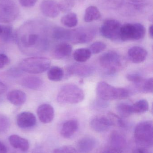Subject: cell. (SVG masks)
Here are the masks:
<instances>
[{"mask_svg":"<svg viewBox=\"0 0 153 153\" xmlns=\"http://www.w3.org/2000/svg\"><path fill=\"white\" fill-rule=\"evenodd\" d=\"M7 87L3 83L0 81V95L4 93L7 91Z\"/></svg>","mask_w":153,"mask_h":153,"instance_id":"obj_43","label":"cell"},{"mask_svg":"<svg viewBox=\"0 0 153 153\" xmlns=\"http://www.w3.org/2000/svg\"><path fill=\"white\" fill-rule=\"evenodd\" d=\"M60 10L63 12L70 11L74 5L72 0H65L61 3H59Z\"/></svg>","mask_w":153,"mask_h":153,"instance_id":"obj_37","label":"cell"},{"mask_svg":"<svg viewBox=\"0 0 153 153\" xmlns=\"http://www.w3.org/2000/svg\"><path fill=\"white\" fill-rule=\"evenodd\" d=\"M134 153H149L146 148L144 147H140L135 150Z\"/></svg>","mask_w":153,"mask_h":153,"instance_id":"obj_44","label":"cell"},{"mask_svg":"<svg viewBox=\"0 0 153 153\" xmlns=\"http://www.w3.org/2000/svg\"><path fill=\"white\" fill-rule=\"evenodd\" d=\"M95 145V139L90 137H85L78 141L77 149L80 152L89 153L94 149Z\"/></svg>","mask_w":153,"mask_h":153,"instance_id":"obj_21","label":"cell"},{"mask_svg":"<svg viewBox=\"0 0 153 153\" xmlns=\"http://www.w3.org/2000/svg\"><path fill=\"white\" fill-rule=\"evenodd\" d=\"M7 99L13 105L20 106L26 102L27 95L24 92L21 90H14L8 93Z\"/></svg>","mask_w":153,"mask_h":153,"instance_id":"obj_18","label":"cell"},{"mask_svg":"<svg viewBox=\"0 0 153 153\" xmlns=\"http://www.w3.org/2000/svg\"><path fill=\"white\" fill-rule=\"evenodd\" d=\"M101 66L109 74H114L122 66L120 55L116 52L110 51L102 55L99 59Z\"/></svg>","mask_w":153,"mask_h":153,"instance_id":"obj_6","label":"cell"},{"mask_svg":"<svg viewBox=\"0 0 153 153\" xmlns=\"http://www.w3.org/2000/svg\"><path fill=\"white\" fill-rule=\"evenodd\" d=\"M84 98V92L80 87L75 85L67 84L60 89L57 101L61 104H77L82 101Z\"/></svg>","mask_w":153,"mask_h":153,"instance_id":"obj_2","label":"cell"},{"mask_svg":"<svg viewBox=\"0 0 153 153\" xmlns=\"http://www.w3.org/2000/svg\"><path fill=\"white\" fill-rule=\"evenodd\" d=\"M127 79L128 81L132 82L137 85L140 83L144 80L143 76L137 74H129L126 76Z\"/></svg>","mask_w":153,"mask_h":153,"instance_id":"obj_38","label":"cell"},{"mask_svg":"<svg viewBox=\"0 0 153 153\" xmlns=\"http://www.w3.org/2000/svg\"><path fill=\"white\" fill-rule=\"evenodd\" d=\"M19 10L15 3L5 0L0 3V22L9 23L18 17Z\"/></svg>","mask_w":153,"mask_h":153,"instance_id":"obj_7","label":"cell"},{"mask_svg":"<svg viewBox=\"0 0 153 153\" xmlns=\"http://www.w3.org/2000/svg\"><path fill=\"white\" fill-rule=\"evenodd\" d=\"M72 50L71 45L66 43L58 44L54 48L52 56L55 59H61L70 55Z\"/></svg>","mask_w":153,"mask_h":153,"instance_id":"obj_17","label":"cell"},{"mask_svg":"<svg viewBox=\"0 0 153 153\" xmlns=\"http://www.w3.org/2000/svg\"><path fill=\"white\" fill-rule=\"evenodd\" d=\"M40 8L42 13L50 18H56L61 11L59 3L54 0H43Z\"/></svg>","mask_w":153,"mask_h":153,"instance_id":"obj_11","label":"cell"},{"mask_svg":"<svg viewBox=\"0 0 153 153\" xmlns=\"http://www.w3.org/2000/svg\"><path fill=\"white\" fill-rule=\"evenodd\" d=\"M52 153H77L75 149L72 146H64L55 149Z\"/></svg>","mask_w":153,"mask_h":153,"instance_id":"obj_39","label":"cell"},{"mask_svg":"<svg viewBox=\"0 0 153 153\" xmlns=\"http://www.w3.org/2000/svg\"><path fill=\"white\" fill-rule=\"evenodd\" d=\"M90 126L94 131L101 133L108 130L113 125L108 116H99L92 120Z\"/></svg>","mask_w":153,"mask_h":153,"instance_id":"obj_14","label":"cell"},{"mask_svg":"<svg viewBox=\"0 0 153 153\" xmlns=\"http://www.w3.org/2000/svg\"><path fill=\"white\" fill-rule=\"evenodd\" d=\"M2 31L0 35L1 39L3 42L8 43L13 38V29L9 26H1Z\"/></svg>","mask_w":153,"mask_h":153,"instance_id":"obj_32","label":"cell"},{"mask_svg":"<svg viewBox=\"0 0 153 153\" xmlns=\"http://www.w3.org/2000/svg\"><path fill=\"white\" fill-rule=\"evenodd\" d=\"M116 110L120 116L122 117H128L133 114L131 105L126 103L118 104Z\"/></svg>","mask_w":153,"mask_h":153,"instance_id":"obj_31","label":"cell"},{"mask_svg":"<svg viewBox=\"0 0 153 153\" xmlns=\"http://www.w3.org/2000/svg\"><path fill=\"white\" fill-rule=\"evenodd\" d=\"M122 25L118 21L107 20L104 22L100 28V32L102 36L111 40L119 39V32Z\"/></svg>","mask_w":153,"mask_h":153,"instance_id":"obj_9","label":"cell"},{"mask_svg":"<svg viewBox=\"0 0 153 153\" xmlns=\"http://www.w3.org/2000/svg\"><path fill=\"white\" fill-rule=\"evenodd\" d=\"M78 126V122L77 120H69L65 122L61 128V135L64 138H70L77 131Z\"/></svg>","mask_w":153,"mask_h":153,"instance_id":"obj_19","label":"cell"},{"mask_svg":"<svg viewBox=\"0 0 153 153\" xmlns=\"http://www.w3.org/2000/svg\"><path fill=\"white\" fill-rule=\"evenodd\" d=\"M91 55V53L89 49L83 48L76 49L74 53L73 56L76 62L83 63L88 61Z\"/></svg>","mask_w":153,"mask_h":153,"instance_id":"obj_26","label":"cell"},{"mask_svg":"<svg viewBox=\"0 0 153 153\" xmlns=\"http://www.w3.org/2000/svg\"><path fill=\"white\" fill-rule=\"evenodd\" d=\"M18 41L20 48L23 50L33 48L44 51L48 47V44L42 42L39 35L35 33L23 35Z\"/></svg>","mask_w":153,"mask_h":153,"instance_id":"obj_8","label":"cell"},{"mask_svg":"<svg viewBox=\"0 0 153 153\" xmlns=\"http://www.w3.org/2000/svg\"><path fill=\"white\" fill-rule=\"evenodd\" d=\"M67 72L70 75L86 77L93 73V68L90 66L81 65H74L67 68Z\"/></svg>","mask_w":153,"mask_h":153,"instance_id":"obj_16","label":"cell"},{"mask_svg":"<svg viewBox=\"0 0 153 153\" xmlns=\"http://www.w3.org/2000/svg\"><path fill=\"white\" fill-rule=\"evenodd\" d=\"M133 113L142 114L148 111L149 108V103L146 100H141L131 105Z\"/></svg>","mask_w":153,"mask_h":153,"instance_id":"obj_29","label":"cell"},{"mask_svg":"<svg viewBox=\"0 0 153 153\" xmlns=\"http://www.w3.org/2000/svg\"><path fill=\"white\" fill-rule=\"evenodd\" d=\"M22 85L25 88L33 90H38L42 87L43 82L39 77L28 76L24 77L21 82Z\"/></svg>","mask_w":153,"mask_h":153,"instance_id":"obj_22","label":"cell"},{"mask_svg":"<svg viewBox=\"0 0 153 153\" xmlns=\"http://www.w3.org/2000/svg\"><path fill=\"white\" fill-rule=\"evenodd\" d=\"M134 136L136 142L142 147H152L153 144L152 121L146 120L137 124L135 128Z\"/></svg>","mask_w":153,"mask_h":153,"instance_id":"obj_4","label":"cell"},{"mask_svg":"<svg viewBox=\"0 0 153 153\" xmlns=\"http://www.w3.org/2000/svg\"><path fill=\"white\" fill-rule=\"evenodd\" d=\"M94 36V32L92 30L81 28L70 30V41L74 44H84L92 40Z\"/></svg>","mask_w":153,"mask_h":153,"instance_id":"obj_10","label":"cell"},{"mask_svg":"<svg viewBox=\"0 0 153 153\" xmlns=\"http://www.w3.org/2000/svg\"><path fill=\"white\" fill-rule=\"evenodd\" d=\"M10 144L15 149H19L22 152H26L29 148L28 141L17 135L13 134L9 137Z\"/></svg>","mask_w":153,"mask_h":153,"instance_id":"obj_20","label":"cell"},{"mask_svg":"<svg viewBox=\"0 0 153 153\" xmlns=\"http://www.w3.org/2000/svg\"><path fill=\"white\" fill-rule=\"evenodd\" d=\"M101 18V14L97 7L90 6L85 10L84 21L86 22H90L93 21L98 20Z\"/></svg>","mask_w":153,"mask_h":153,"instance_id":"obj_24","label":"cell"},{"mask_svg":"<svg viewBox=\"0 0 153 153\" xmlns=\"http://www.w3.org/2000/svg\"><path fill=\"white\" fill-rule=\"evenodd\" d=\"M9 57L4 54L0 53V69H3L10 63Z\"/></svg>","mask_w":153,"mask_h":153,"instance_id":"obj_41","label":"cell"},{"mask_svg":"<svg viewBox=\"0 0 153 153\" xmlns=\"http://www.w3.org/2000/svg\"><path fill=\"white\" fill-rule=\"evenodd\" d=\"M37 114L39 119L42 123L48 124L52 122L54 119V111L50 104H41L38 108Z\"/></svg>","mask_w":153,"mask_h":153,"instance_id":"obj_12","label":"cell"},{"mask_svg":"<svg viewBox=\"0 0 153 153\" xmlns=\"http://www.w3.org/2000/svg\"><path fill=\"white\" fill-rule=\"evenodd\" d=\"M37 0H19L20 4L23 7L29 8L34 6Z\"/></svg>","mask_w":153,"mask_h":153,"instance_id":"obj_42","label":"cell"},{"mask_svg":"<svg viewBox=\"0 0 153 153\" xmlns=\"http://www.w3.org/2000/svg\"><path fill=\"white\" fill-rule=\"evenodd\" d=\"M107 47L106 44L102 42H94L90 46L89 50L90 51L92 54H96L101 53L104 51Z\"/></svg>","mask_w":153,"mask_h":153,"instance_id":"obj_33","label":"cell"},{"mask_svg":"<svg viewBox=\"0 0 153 153\" xmlns=\"http://www.w3.org/2000/svg\"><path fill=\"white\" fill-rule=\"evenodd\" d=\"M110 145L123 150L126 144V140L124 136L117 131H114L110 137Z\"/></svg>","mask_w":153,"mask_h":153,"instance_id":"obj_23","label":"cell"},{"mask_svg":"<svg viewBox=\"0 0 153 153\" xmlns=\"http://www.w3.org/2000/svg\"><path fill=\"white\" fill-rule=\"evenodd\" d=\"M108 117L110 119L113 126H116L120 127H124L125 126V122L122 120V119L116 114L109 113L108 115Z\"/></svg>","mask_w":153,"mask_h":153,"instance_id":"obj_34","label":"cell"},{"mask_svg":"<svg viewBox=\"0 0 153 153\" xmlns=\"http://www.w3.org/2000/svg\"><path fill=\"white\" fill-rule=\"evenodd\" d=\"M16 121L19 127L25 129L34 127L37 123V119L33 113L25 111L17 116Z\"/></svg>","mask_w":153,"mask_h":153,"instance_id":"obj_13","label":"cell"},{"mask_svg":"<svg viewBox=\"0 0 153 153\" xmlns=\"http://www.w3.org/2000/svg\"><path fill=\"white\" fill-rule=\"evenodd\" d=\"M52 36L58 41L70 40V30L60 27H57L53 30Z\"/></svg>","mask_w":153,"mask_h":153,"instance_id":"obj_25","label":"cell"},{"mask_svg":"<svg viewBox=\"0 0 153 153\" xmlns=\"http://www.w3.org/2000/svg\"><path fill=\"white\" fill-rule=\"evenodd\" d=\"M124 0H106L107 5L110 8H117L120 7Z\"/></svg>","mask_w":153,"mask_h":153,"instance_id":"obj_40","label":"cell"},{"mask_svg":"<svg viewBox=\"0 0 153 153\" xmlns=\"http://www.w3.org/2000/svg\"><path fill=\"white\" fill-rule=\"evenodd\" d=\"M61 22L64 26L72 28L77 26L78 22V18L75 13H69L62 17Z\"/></svg>","mask_w":153,"mask_h":153,"instance_id":"obj_28","label":"cell"},{"mask_svg":"<svg viewBox=\"0 0 153 153\" xmlns=\"http://www.w3.org/2000/svg\"><path fill=\"white\" fill-rule=\"evenodd\" d=\"M2 31V27L0 25V35H1V33Z\"/></svg>","mask_w":153,"mask_h":153,"instance_id":"obj_47","label":"cell"},{"mask_svg":"<svg viewBox=\"0 0 153 153\" xmlns=\"http://www.w3.org/2000/svg\"><path fill=\"white\" fill-rule=\"evenodd\" d=\"M10 122L8 117L0 114V133L6 131L10 127Z\"/></svg>","mask_w":153,"mask_h":153,"instance_id":"obj_35","label":"cell"},{"mask_svg":"<svg viewBox=\"0 0 153 153\" xmlns=\"http://www.w3.org/2000/svg\"></svg>","mask_w":153,"mask_h":153,"instance_id":"obj_48","label":"cell"},{"mask_svg":"<svg viewBox=\"0 0 153 153\" xmlns=\"http://www.w3.org/2000/svg\"><path fill=\"white\" fill-rule=\"evenodd\" d=\"M47 76L50 81L59 82L63 78V71L60 67L54 66L49 70L47 73Z\"/></svg>","mask_w":153,"mask_h":153,"instance_id":"obj_27","label":"cell"},{"mask_svg":"<svg viewBox=\"0 0 153 153\" xmlns=\"http://www.w3.org/2000/svg\"><path fill=\"white\" fill-rule=\"evenodd\" d=\"M7 150L5 146L0 142V153H7Z\"/></svg>","mask_w":153,"mask_h":153,"instance_id":"obj_45","label":"cell"},{"mask_svg":"<svg viewBox=\"0 0 153 153\" xmlns=\"http://www.w3.org/2000/svg\"><path fill=\"white\" fill-rule=\"evenodd\" d=\"M51 61L46 57L32 56L22 60L19 64L20 70L31 74H39L47 71Z\"/></svg>","mask_w":153,"mask_h":153,"instance_id":"obj_3","label":"cell"},{"mask_svg":"<svg viewBox=\"0 0 153 153\" xmlns=\"http://www.w3.org/2000/svg\"><path fill=\"white\" fill-rule=\"evenodd\" d=\"M97 153H123V150L109 145L101 148Z\"/></svg>","mask_w":153,"mask_h":153,"instance_id":"obj_36","label":"cell"},{"mask_svg":"<svg viewBox=\"0 0 153 153\" xmlns=\"http://www.w3.org/2000/svg\"><path fill=\"white\" fill-rule=\"evenodd\" d=\"M147 52L143 48L134 46L128 51V56L131 62L138 64L143 62L147 56Z\"/></svg>","mask_w":153,"mask_h":153,"instance_id":"obj_15","label":"cell"},{"mask_svg":"<svg viewBox=\"0 0 153 153\" xmlns=\"http://www.w3.org/2000/svg\"><path fill=\"white\" fill-rule=\"evenodd\" d=\"M149 32L150 37L152 39L153 37V27L152 25H151L149 27Z\"/></svg>","mask_w":153,"mask_h":153,"instance_id":"obj_46","label":"cell"},{"mask_svg":"<svg viewBox=\"0 0 153 153\" xmlns=\"http://www.w3.org/2000/svg\"><path fill=\"white\" fill-rule=\"evenodd\" d=\"M138 90L144 94H152L153 92V79L149 78L144 79L140 83L137 85Z\"/></svg>","mask_w":153,"mask_h":153,"instance_id":"obj_30","label":"cell"},{"mask_svg":"<svg viewBox=\"0 0 153 153\" xmlns=\"http://www.w3.org/2000/svg\"><path fill=\"white\" fill-rule=\"evenodd\" d=\"M146 28L141 23H127L121 26L119 39L122 41L138 40L144 37Z\"/></svg>","mask_w":153,"mask_h":153,"instance_id":"obj_5","label":"cell"},{"mask_svg":"<svg viewBox=\"0 0 153 153\" xmlns=\"http://www.w3.org/2000/svg\"><path fill=\"white\" fill-rule=\"evenodd\" d=\"M96 93L101 100L105 101L126 99L131 95V92L128 89L116 87L105 82L98 84Z\"/></svg>","mask_w":153,"mask_h":153,"instance_id":"obj_1","label":"cell"}]
</instances>
